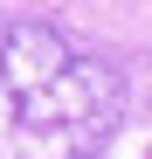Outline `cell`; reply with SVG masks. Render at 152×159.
<instances>
[{
    "instance_id": "1",
    "label": "cell",
    "mask_w": 152,
    "mask_h": 159,
    "mask_svg": "<svg viewBox=\"0 0 152 159\" xmlns=\"http://www.w3.org/2000/svg\"><path fill=\"white\" fill-rule=\"evenodd\" d=\"M124 125V69L48 21L0 35V159H97Z\"/></svg>"
}]
</instances>
